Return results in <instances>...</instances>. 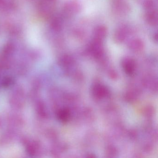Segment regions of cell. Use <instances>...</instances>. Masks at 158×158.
I'll return each mask as SVG.
<instances>
[{"instance_id": "obj_2", "label": "cell", "mask_w": 158, "mask_h": 158, "mask_svg": "<svg viewBox=\"0 0 158 158\" xmlns=\"http://www.w3.org/2000/svg\"><path fill=\"white\" fill-rule=\"evenodd\" d=\"M60 118L61 120L63 121H65L67 120L69 117V114L67 111L63 110L60 112Z\"/></svg>"}, {"instance_id": "obj_1", "label": "cell", "mask_w": 158, "mask_h": 158, "mask_svg": "<svg viewBox=\"0 0 158 158\" xmlns=\"http://www.w3.org/2000/svg\"><path fill=\"white\" fill-rule=\"evenodd\" d=\"M124 68L127 73H132L134 70L133 62L128 60H127L124 62Z\"/></svg>"}]
</instances>
